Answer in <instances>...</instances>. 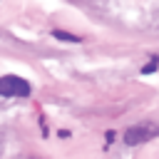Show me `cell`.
Listing matches in <instances>:
<instances>
[{
  "mask_svg": "<svg viewBox=\"0 0 159 159\" xmlns=\"http://www.w3.org/2000/svg\"><path fill=\"white\" fill-rule=\"evenodd\" d=\"M154 137H159V124H154V122H142V124H132V127L124 132V144H127V147H139V144L152 142Z\"/></svg>",
  "mask_w": 159,
  "mask_h": 159,
  "instance_id": "cell-1",
  "label": "cell"
},
{
  "mask_svg": "<svg viewBox=\"0 0 159 159\" xmlns=\"http://www.w3.org/2000/svg\"><path fill=\"white\" fill-rule=\"evenodd\" d=\"M30 82L25 77H17V75H5L0 77V94L2 97H27L30 94Z\"/></svg>",
  "mask_w": 159,
  "mask_h": 159,
  "instance_id": "cell-2",
  "label": "cell"
},
{
  "mask_svg": "<svg viewBox=\"0 0 159 159\" xmlns=\"http://www.w3.org/2000/svg\"><path fill=\"white\" fill-rule=\"evenodd\" d=\"M52 37H57V40H65V42H80V37H77V35H72V32H65V30H55V32H52Z\"/></svg>",
  "mask_w": 159,
  "mask_h": 159,
  "instance_id": "cell-3",
  "label": "cell"
},
{
  "mask_svg": "<svg viewBox=\"0 0 159 159\" xmlns=\"http://www.w3.org/2000/svg\"><path fill=\"white\" fill-rule=\"evenodd\" d=\"M154 70H157V62H149V65H144V67H142V72H144V75H149V72H154Z\"/></svg>",
  "mask_w": 159,
  "mask_h": 159,
  "instance_id": "cell-4",
  "label": "cell"
}]
</instances>
